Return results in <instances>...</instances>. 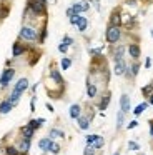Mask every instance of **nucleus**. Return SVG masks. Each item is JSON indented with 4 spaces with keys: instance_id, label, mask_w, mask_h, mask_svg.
I'll return each instance as SVG.
<instances>
[{
    "instance_id": "7ed1b4c3",
    "label": "nucleus",
    "mask_w": 153,
    "mask_h": 155,
    "mask_svg": "<svg viewBox=\"0 0 153 155\" xmlns=\"http://www.w3.org/2000/svg\"><path fill=\"white\" fill-rule=\"evenodd\" d=\"M27 7L35 15H45L47 14V4H43L42 0H27Z\"/></svg>"
},
{
    "instance_id": "37998d69",
    "label": "nucleus",
    "mask_w": 153,
    "mask_h": 155,
    "mask_svg": "<svg viewBox=\"0 0 153 155\" xmlns=\"http://www.w3.org/2000/svg\"><path fill=\"white\" fill-rule=\"evenodd\" d=\"M35 100H37V97H32V102H30V110L32 112H35Z\"/></svg>"
},
{
    "instance_id": "4468645a",
    "label": "nucleus",
    "mask_w": 153,
    "mask_h": 155,
    "mask_svg": "<svg viewBox=\"0 0 153 155\" xmlns=\"http://www.w3.org/2000/svg\"><path fill=\"white\" fill-rule=\"evenodd\" d=\"M12 108H13V105H12V102H10L8 98L3 100V102H0V115H7Z\"/></svg>"
},
{
    "instance_id": "f03ea898",
    "label": "nucleus",
    "mask_w": 153,
    "mask_h": 155,
    "mask_svg": "<svg viewBox=\"0 0 153 155\" xmlns=\"http://www.w3.org/2000/svg\"><path fill=\"white\" fill-rule=\"evenodd\" d=\"M18 37L22 38V40H27V42H35V40H38V32H37V28H33V27L23 25V27L20 28V32H18Z\"/></svg>"
},
{
    "instance_id": "603ef678",
    "label": "nucleus",
    "mask_w": 153,
    "mask_h": 155,
    "mask_svg": "<svg viewBox=\"0 0 153 155\" xmlns=\"http://www.w3.org/2000/svg\"><path fill=\"white\" fill-rule=\"evenodd\" d=\"M113 155H120V152H115V153H113Z\"/></svg>"
},
{
    "instance_id": "7c9ffc66",
    "label": "nucleus",
    "mask_w": 153,
    "mask_h": 155,
    "mask_svg": "<svg viewBox=\"0 0 153 155\" xmlns=\"http://www.w3.org/2000/svg\"><path fill=\"white\" fill-rule=\"evenodd\" d=\"M92 145H93V147L96 148V150H100V148H102L103 145H105V138H103V137H100V135H98V137H96V140L93 142Z\"/></svg>"
},
{
    "instance_id": "a19ab883",
    "label": "nucleus",
    "mask_w": 153,
    "mask_h": 155,
    "mask_svg": "<svg viewBox=\"0 0 153 155\" xmlns=\"http://www.w3.org/2000/svg\"><path fill=\"white\" fill-rule=\"evenodd\" d=\"M100 52H102V48H90V55H93V57L100 55Z\"/></svg>"
},
{
    "instance_id": "a211bd4d",
    "label": "nucleus",
    "mask_w": 153,
    "mask_h": 155,
    "mask_svg": "<svg viewBox=\"0 0 153 155\" xmlns=\"http://www.w3.org/2000/svg\"><path fill=\"white\" fill-rule=\"evenodd\" d=\"M96 92H98V88H96L95 84H92V82H86V95H88V98H95L96 97Z\"/></svg>"
},
{
    "instance_id": "20e7f679",
    "label": "nucleus",
    "mask_w": 153,
    "mask_h": 155,
    "mask_svg": "<svg viewBox=\"0 0 153 155\" xmlns=\"http://www.w3.org/2000/svg\"><path fill=\"white\" fill-rule=\"evenodd\" d=\"M13 75H15V70L7 67L5 70L2 72V75H0V85H2V87H7V85L10 84V80L13 78Z\"/></svg>"
},
{
    "instance_id": "ea45409f",
    "label": "nucleus",
    "mask_w": 153,
    "mask_h": 155,
    "mask_svg": "<svg viewBox=\"0 0 153 155\" xmlns=\"http://www.w3.org/2000/svg\"><path fill=\"white\" fill-rule=\"evenodd\" d=\"M63 44H67V45H68V47H70V45H72L73 44V38L72 37H70V35H65V37H63Z\"/></svg>"
},
{
    "instance_id": "cd10ccee",
    "label": "nucleus",
    "mask_w": 153,
    "mask_h": 155,
    "mask_svg": "<svg viewBox=\"0 0 153 155\" xmlns=\"http://www.w3.org/2000/svg\"><path fill=\"white\" fill-rule=\"evenodd\" d=\"M47 152H50V153H53V155H58L60 153V145L57 143V142L52 140V143H50V147H48V150H47Z\"/></svg>"
},
{
    "instance_id": "4c0bfd02",
    "label": "nucleus",
    "mask_w": 153,
    "mask_h": 155,
    "mask_svg": "<svg viewBox=\"0 0 153 155\" xmlns=\"http://www.w3.org/2000/svg\"><path fill=\"white\" fill-rule=\"evenodd\" d=\"M58 52H60V54H67V52H68V45L62 42V44L58 45Z\"/></svg>"
},
{
    "instance_id": "f257e3e1",
    "label": "nucleus",
    "mask_w": 153,
    "mask_h": 155,
    "mask_svg": "<svg viewBox=\"0 0 153 155\" xmlns=\"http://www.w3.org/2000/svg\"><path fill=\"white\" fill-rule=\"evenodd\" d=\"M120 38H122V28L115 27V25H108V28L105 30V40H106V44L115 45Z\"/></svg>"
},
{
    "instance_id": "09e8293b",
    "label": "nucleus",
    "mask_w": 153,
    "mask_h": 155,
    "mask_svg": "<svg viewBox=\"0 0 153 155\" xmlns=\"http://www.w3.org/2000/svg\"><path fill=\"white\" fill-rule=\"evenodd\" d=\"M148 104H150V105H153V94H151V95H148Z\"/></svg>"
},
{
    "instance_id": "1a4fd4ad",
    "label": "nucleus",
    "mask_w": 153,
    "mask_h": 155,
    "mask_svg": "<svg viewBox=\"0 0 153 155\" xmlns=\"http://www.w3.org/2000/svg\"><path fill=\"white\" fill-rule=\"evenodd\" d=\"M120 110H122L125 115L130 112V97L126 94H123L122 97H120Z\"/></svg>"
},
{
    "instance_id": "39448f33",
    "label": "nucleus",
    "mask_w": 153,
    "mask_h": 155,
    "mask_svg": "<svg viewBox=\"0 0 153 155\" xmlns=\"http://www.w3.org/2000/svg\"><path fill=\"white\" fill-rule=\"evenodd\" d=\"M126 68H128V65H126L125 58H122V60H116V62H115V67H113V74L118 75V77H120V75H125Z\"/></svg>"
},
{
    "instance_id": "6e6552de",
    "label": "nucleus",
    "mask_w": 153,
    "mask_h": 155,
    "mask_svg": "<svg viewBox=\"0 0 153 155\" xmlns=\"http://www.w3.org/2000/svg\"><path fill=\"white\" fill-rule=\"evenodd\" d=\"M125 45H115L113 47V52H112V57H113V62L116 60H122L123 57H125Z\"/></svg>"
},
{
    "instance_id": "2eb2a0df",
    "label": "nucleus",
    "mask_w": 153,
    "mask_h": 155,
    "mask_svg": "<svg viewBox=\"0 0 153 155\" xmlns=\"http://www.w3.org/2000/svg\"><path fill=\"white\" fill-rule=\"evenodd\" d=\"M110 100H112V94H110V92L103 94L102 100H100V105H98V108H100V110H106V107L110 105Z\"/></svg>"
},
{
    "instance_id": "e433bc0d",
    "label": "nucleus",
    "mask_w": 153,
    "mask_h": 155,
    "mask_svg": "<svg viewBox=\"0 0 153 155\" xmlns=\"http://www.w3.org/2000/svg\"><path fill=\"white\" fill-rule=\"evenodd\" d=\"M78 20H80V14H73L72 17H70V24H72V25H76V24H78Z\"/></svg>"
},
{
    "instance_id": "a878e982",
    "label": "nucleus",
    "mask_w": 153,
    "mask_h": 155,
    "mask_svg": "<svg viewBox=\"0 0 153 155\" xmlns=\"http://www.w3.org/2000/svg\"><path fill=\"white\" fill-rule=\"evenodd\" d=\"M123 124H125V114L122 110H118V114H116V130H120L123 127Z\"/></svg>"
},
{
    "instance_id": "a18cd8bd",
    "label": "nucleus",
    "mask_w": 153,
    "mask_h": 155,
    "mask_svg": "<svg viewBox=\"0 0 153 155\" xmlns=\"http://www.w3.org/2000/svg\"><path fill=\"white\" fill-rule=\"evenodd\" d=\"M150 67H151V58L146 57V60H145V68H150Z\"/></svg>"
},
{
    "instance_id": "ddd939ff",
    "label": "nucleus",
    "mask_w": 153,
    "mask_h": 155,
    "mask_svg": "<svg viewBox=\"0 0 153 155\" xmlns=\"http://www.w3.org/2000/svg\"><path fill=\"white\" fill-rule=\"evenodd\" d=\"M25 52H27V48L23 47L22 44H18V42L13 44V47H12V55L13 57H20V55H23Z\"/></svg>"
},
{
    "instance_id": "423d86ee",
    "label": "nucleus",
    "mask_w": 153,
    "mask_h": 155,
    "mask_svg": "<svg viewBox=\"0 0 153 155\" xmlns=\"http://www.w3.org/2000/svg\"><path fill=\"white\" fill-rule=\"evenodd\" d=\"M123 24V18H122V14H120V8L112 12L110 15V25H115V27H122Z\"/></svg>"
},
{
    "instance_id": "0eeeda50",
    "label": "nucleus",
    "mask_w": 153,
    "mask_h": 155,
    "mask_svg": "<svg viewBox=\"0 0 153 155\" xmlns=\"http://www.w3.org/2000/svg\"><path fill=\"white\" fill-rule=\"evenodd\" d=\"M128 54L132 57V60H138L142 57V48H140L138 44H130L128 45Z\"/></svg>"
},
{
    "instance_id": "f704fd0d",
    "label": "nucleus",
    "mask_w": 153,
    "mask_h": 155,
    "mask_svg": "<svg viewBox=\"0 0 153 155\" xmlns=\"http://www.w3.org/2000/svg\"><path fill=\"white\" fill-rule=\"evenodd\" d=\"M96 137H98V135H95V134H90V135H86V145H92L93 142L96 140Z\"/></svg>"
},
{
    "instance_id": "f8f14e48",
    "label": "nucleus",
    "mask_w": 153,
    "mask_h": 155,
    "mask_svg": "<svg viewBox=\"0 0 153 155\" xmlns=\"http://www.w3.org/2000/svg\"><path fill=\"white\" fill-rule=\"evenodd\" d=\"M50 77H52L53 80L57 82V85H60V87L65 85V80L62 78V75H60V72L57 70V68H50Z\"/></svg>"
},
{
    "instance_id": "c85d7f7f",
    "label": "nucleus",
    "mask_w": 153,
    "mask_h": 155,
    "mask_svg": "<svg viewBox=\"0 0 153 155\" xmlns=\"http://www.w3.org/2000/svg\"><path fill=\"white\" fill-rule=\"evenodd\" d=\"M60 65H62V70H68V68L72 67V58H70V57H63L62 62H60Z\"/></svg>"
},
{
    "instance_id": "de8ad7c7",
    "label": "nucleus",
    "mask_w": 153,
    "mask_h": 155,
    "mask_svg": "<svg viewBox=\"0 0 153 155\" xmlns=\"http://www.w3.org/2000/svg\"><path fill=\"white\" fill-rule=\"evenodd\" d=\"M150 135H151V138H153V120H150Z\"/></svg>"
},
{
    "instance_id": "bb28decb",
    "label": "nucleus",
    "mask_w": 153,
    "mask_h": 155,
    "mask_svg": "<svg viewBox=\"0 0 153 155\" xmlns=\"http://www.w3.org/2000/svg\"><path fill=\"white\" fill-rule=\"evenodd\" d=\"M5 155H23V153L18 150V147L8 145V147H5Z\"/></svg>"
},
{
    "instance_id": "9b49d317",
    "label": "nucleus",
    "mask_w": 153,
    "mask_h": 155,
    "mask_svg": "<svg viewBox=\"0 0 153 155\" xmlns=\"http://www.w3.org/2000/svg\"><path fill=\"white\" fill-rule=\"evenodd\" d=\"M72 8H73V12H75V14L82 15L83 12H86L90 8V4H88V2H76V4L72 5Z\"/></svg>"
},
{
    "instance_id": "c9c22d12",
    "label": "nucleus",
    "mask_w": 153,
    "mask_h": 155,
    "mask_svg": "<svg viewBox=\"0 0 153 155\" xmlns=\"http://www.w3.org/2000/svg\"><path fill=\"white\" fill-rule=\"evenodd\" d=\"M128 148H130V150H133V152H138L140 150V145L136 143V142H128Z\"/></svg>"
},
{
    "instance_id": "79ce46f5",
    "label": "nucleus",
    "mask_w": 153,
    "mask_h": 155,
    "mask_svg": "<svg viewBox=\"0 0 153 155\" xmlns=\"http://www.w3.org/2000/svg\"><path fill=\"white\" fill-rule=\"evenodd\" d=\"M136 125H138V122H136V120H132L128 125H126V128H128V130H132V128H135V127H136Z\"/></svg>"
},
{
    "instance_id": "b1692460",
    "label": "nucleus",
    "mask_w": 153,
    "mask_h": 155,
    "mask_svg": "<svg viewBox=\"0 0 153 155\" xmlns=\"http://www.w3.org/2000/svg\"><path fill=\"white\" fill-rule=\"evenodd\" d=\"M76 27H78V32H85L86 27H88V20H86V17H82V15H80V20H78V24H76Z\"/></svg>"
},
{
    "instance_id": "5701e85b",
    "label": "nucleus",
    "mask_w": 153,
    "mask_h": 155,
    "mask_svg": "<svg viewBox=\"0 0 153 155\" xmlns=\"http://www.w3.org/2000/svg\"><path fill=\"white\" fill-rule=\"evenodd\" d=\"M148 105H150L148 102H142V104H140V105H136V107L133 108V114H135L136 117H138V115H142L143 112H145V108L148 107Z\"/></svg>"
},
{
    "instance_id": "72a5a7b5",
    "label": "nucleus",
    "mask_w": 153,
    "mask_h": 155,
    "mask_svg": "<svg viewBox=\"0 0 153 155\" xmlns=\"http://www.w3.org/2000/svg\"><path fill=\"white\" fill-rule=\"evenodd\" d=\"M96 153V148L93 145H86L85 150H83V155H95Z\"/></svg>"
},
{
    "instance_id": "c03bdc74",
    "label": "nucleus",
    "mask_w": 153,
    "mask_h": 155,
    "mask_svg": "<svg viewBox=\"0 0 153 155\" xmlns=\"http://www.w3.org/2000/svg\"><path fill=\"white\" fill-rule=\"evenodd\" d=\"M65 14H67V17L70 18V17H72L73 14H75V12H73V8H72V7H68V8H67V12H65Z\"/></svg>"
},
{
    "instance_id": "4be33fe9",
    "label": "nucleus",
    "mask_w": 153,
    "mask_h": 155,
    "mask_svg": "<svg viewBox=\"0 0 153 155\" xmlns=\"http://www.w3.org/2000/svg\"><path fill=\"white\" fill-rule=\"evenodd\" d=\"M43 124H45V118H33V120H30L27 125H28V127H32L33 130H37V128H40Z\"/></svg>"
},
{
    "instance_id": "412c9836",
    "label": "nucleus",
    "mask_w": 153,
    "mask_h": 155,
    "mask_svg": "<svg viewBox=\"0 0 153 155\" xmlns=\"http://www.w3.org/2000/svg\"><path fill=\"white\" fill-rule=\"evenodd\" d=\"M50 143H52V138H50V137H43V138H40V140H38V148H40V150H43V152H47V150H48V147H50Z\"/></svg>"
},
{
    "instance_id": "6ab92c4d",
    "label": "nucleus",
    "mask_w": 153,
    "mask_h": 155,
    "mask_svg": "<svg viewBox=\"0 0 153 155\" xmlns=\"http://www.w3.org/2000/svg\"><path fill=\"white\" fill-rule=\"evenodd\" d=\"M76 120H78V127H80V130H86V128L90 127V120H92V118H90V117H83V115H80V117L76 118Z\"/></svg>"
},
{
    "instance_id": "f3484780",
    "label": "nucleus",
    "mask_w": 153,
    "mask_h": 155,
    "mask_svg": "<svg viewBox=\"0 0 153 155\" xmlns=\"http://www.w3.org/2000/svg\"><path fill=\"white\" fill-rule=\"evenodd\" d=\"M30 138H22V140H20V143H18V150L22 152L23 155H27L28 153V150H30Z\"/></svg>"
},
{
    "instance_id": "dca6fc26",
    "label": "nucleus",
    "mask_w": 153,
    "mask_h": 155,
    "mask_svg": "<svg viewBox=\"0 0 153 155\" xmlns=\"http://www.w3.org/2000/svg\"><path fill=\"white\" fill-rule=\"evenodd\" d=\"M68 114H70V118H75V120H76V118L82 115V107H80L78 104H73L72 107H70Z\"/></svg>"
},
{
    "instance_id": "473e14b6",
    "label": "nucleus",
    "mask_w": 153,
    "mask_h": 155,
    "mask_svg": "<svg viewBox=\"0 0 153 155\" xmlns=\"http://www.w3.org/2000/svg\"><path fill=\"white\" fill-rule=\"evenodd\" d=\"M142 94H143V97H148V95H151V94H153V84L145 85V87L142 88Z\"/></svg>"
},
{
    "instance_id": "2f4dec72",
    "label": "nucleus",
    "mask_w": 153,
    "mask_h": 155,
    "mask_svg": "<svg viewBox=\"0 0 153 155\" xmlns=\"http://www.w3.org/2000/svg\"><path fill=\"white\" fill-rule=\"evenodd\" d=\"M20 95H22V94H18V92H12V94H10L8 100L12 102V105H17V104H18V100H20Z\"/></svg>"
},
{
    "instance_id": "8fccbe9b",
    "label": "nucleus",
    "mask_w": 153,
    "mask_h": 155,
    "mask_svg": "<svg viewBox=\"0 0 153 155\" xmlns=\"http://www.w3.org/2000/svg\"><path fill=\"white\" fill-rule=\"evenodd\" d=\"M125 2H128V5H135L136 0H125Z\"/></svg>"
},
{
    "instance_id": "58836bf2",
    "label": "nucleus",
    "mask_w": 153,
    "mask_h": 155,
    "mask_svg": "<svg viewBox=\"0 0 153 155\" xmlns=\"http://www.w3.org/2000/svg\"><path fill=\"white\" fill-rule=\"evenodd\" d=\"M45 38H47V25H45V27L42 28V35H40V37H38V42H40V44H42V42L45 40Z\"/></svg>"
},
{
    "instance_id": "c756f323",
    "label": "nucleus",
    "mask_w": 153,
    "mask_h": 155,
    "mask_svg": "<svg viewBox=\"0 0 153 155\" xmlns=\"http://www.w3.org/2000/svg\"><path fill=\"white\" fill-rule=\"evenodd\" d=\"M48 137L50 138H52V140H53V138H57V137H65V134H63V132L62 130H58V128H52V130H50V134H48Z\"/></svg>"
},
{
    "instance_id": "393cba45",
    "label": "nucleus",
    "mask_w": 153,
    "mask_h": 155,
    "mask_svg": "<svg viewBox=\"0 0 153 155\" xmlns=\"http://www.w3.org/2000/svg\"><path fill=\"white\" fill-rule=\"evenodd\" d=\"M128 70H130V74H132V78L136 77V75H138V72H140V64L136 60H133V64L128 67Z\"/></svg>"
},
{
    "instance_id": "49530a36",
    "label": "nucleus",
    "mask_w": 153,
    "mask_h": 155,
    "mask_svg": "<svg viewBox=\"0 0 153 155\" xmlns=\"http://www.w3.org/2000/svg\"><path fill=\"white\" fill-rule=\"evenodd\" d=\"M92 4H93V7H95L96 10H100V2L98 0H92Z\"/></svg>"
},
{
    "instance_id": "3c124183",
    "label": "nucleus",
    "mask_w": 153,
    "mask_h": 155,
    "mask_svg": "<svg viewBox=\"0 0 153 155\" xmlns=\"http://www.w3.org/2000/svg\"><path fill=\"white\" fill-rule=\"evenodd\" d=\"M47 108H48V112H53V107L50 104H47Z\"/></svg>"
},
{
    "instance_id": "9d476101",
    "label": "nucleus",
    "mask_w": 153,
    "mask_h": 155,
    "mask_svg": "<svg viewBox=\"0 0 153 155\" xmlns=\"http://www.w3.org/2000/svg\"><path fill=\"white\" fill-rule=\"evenodd\" d=\"M28 88V78H20L18 82L15 84V87H13V92H18V94H23V92Z\"/></svg>"
},
{
    "instance_id": "aec40b11",
    "label": "nucleus",
    "mask_w": 153,
    "mask_h": 155,
    "mask_svg": "<svg viewBox=\"0 0 153 155\" xmlns=\"http://www.w3.org/2000/svg\"><path fill=\"white\" fill-rule=\"evenodd\" d=\"M20 134H22L23 138H30V140H32V137H33V134H35V130H33L32 127H28V125H25V127L20 128Z\"/></svg>"
}]
</instances>
